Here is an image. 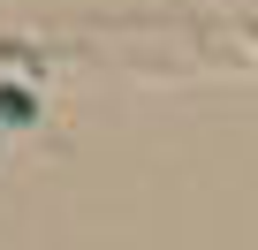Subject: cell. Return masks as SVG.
<instances>
[{"instance_id": "obj_1", "label": "cell", "mask_w": 258, "mask_h": 250, "mask_svg": "<svg viewBox=\"0 0 258 250\" xmlns=\"http://www.w3.org/2000/svg\"><path fill=\"white\" fill-rule=\"evenodd\" d=\"M16 121H31V99H23V91H0V137H8Z\"/></svg>"}]
</instances>
